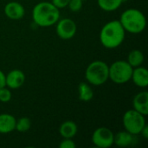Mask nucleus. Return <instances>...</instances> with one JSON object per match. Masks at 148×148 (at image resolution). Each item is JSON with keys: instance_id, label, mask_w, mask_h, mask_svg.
Returning a JSON list of instances; mask_svg holds the SVG:
<instances>
[{"instance_id": "1", "label": "nucleus", "mask_w": 148, "mask_h": 148, "mask_svg": "<svg viewBox=\"0 0 148 148\" xmlns=\"http://www.w3.org/2000/svg\"><path fill=\"white\" fill-rule=\"evenodd\" d=\"M126 31L119 20L108 22L101 28L100 41L103 47L108 49H116L121 46L125 39Z\"/></svg>"}, {"instance_id": "2", "label": "nucleus", "mask_w": 148, "mask_h": 148, "mask_svg": "<svg viewBox=\"0 0 148 148\" xmlns=\"http://www.w3.org/2000/svg\"><path fill=\"white\" fill-rule=\"evenodd\" d=\"M32 18L39 27H50L60 19V10L51 2H40L33 8Z\"/></svg>"}, {"instance_id": "3", "label": "nucleus", "mask_w": 148, "mask_h": 148, "mask_svg": "<svg viewBox=\"0 0 148 148\" xmlns=\"http://www.w3.org/2000/svg\"><path fill=\"white\" fill-rule=\"evenodd\" d=\"M126 32L140 34L144 31L147 26V18L144 13L134 8L124 10L119 19Z\"/></svg>"}, {"instance_id": "4", "label": "nucleus", "mask_w": 148, "mask_h": 148, "mask_svg": "<svg viewBox=\"0 0 148 148\" xmlns=\"http://www.w3.org/2000/svg\"><path fill=\"white\" fill-rule=\"evenodd\" d=\"M108 72V65L105 62L94 61L88 65L85 78L90 85L101 86L109 80Z\"/></svg>"}, {"instance_id": "5", "label": "nucleus", "mask_w": 148, "mask_h": 148, "mask_svg": "<svg viewBox=\"0 0 148 148\" xmlns=\"http://www.w3.org/2000/svg\"><path fill=\"white\" fill-rule=\"evenodd\" d=\"M134 68L127 62L119 60L108 66L109 80L116 84H124L131 81Z\"/></svg>"}, {"instance_id": "6", "label": "nucleus", "mask_w": 148, "mask_h": 148, "mask_svg": "<svg viewBox=\"0 0 148 148\" xmlns=\"http://www.w3.org/2000/svg\"><path fill=\"white\" fill-rule=\"evenodd\" d=\"M122 123L126 131L136 136L140 134V132L147 125L146 116L134 109H130L123 114Z\"/></svg>"}, {"instance_id": "7", "label": "nucleus", "mask_w": 148, "mask_h": 148, "mask_svg": "<svg viewBox=\"0 0 148 148\" xmlns=\"http://www.w3.org/2000/svg\"><path fill=\"white\" fill-rule=\"evenodd\" d=\"M114 134L106 127L96 128L92 134L93 144L99 148H109L114 145Z\"/></svg>"}, {"instance_id": "8", "label": "nucleus", "mask_w": 148, "mask_h": 148, "mask_svg": "<svg viewBox=\"0 0 148 148\" xmlns=\"http://www.w3.org/2000/svg\"><path fill=\"white\" fill-rule=\"evenodd\" d=\"M77 30L76 23L74 20L70 18L59 19L56 23V31L58 37L62 40L72 39Z\"/></svg>"}, {"instance_id": "9", "label": "nucleus", "mask_w": 148, "mask_h": 148, "mask_svg": "<svg viewBox=\"0 0 148 148\" xmlns=\"http://www.w3.org/2000/svg\"><path fill=\"white\" fill-rule=\"evenodd\" d=\"M25 82V75L20 69H12L5 75V85L10 89H17Z\"/></svg>"}, {"instance_id": "10", "label": "nucleus", "mask_w": 148, "mask_h": 148, "mask_svg": "<svg viewBox=\"0 0 148 148\" xmlns=\"http://www.w3.org/2000/svg\"><path fill=\"white\" fill-rule=\"evenodd\" d=\"M5 16L11 20H20L25 15V9L21 3L11 1L5 4L4 6Z\"/></svg>"}, {"instance_id": "11", "label": "nucleus", "mask_w": 148, "mask_h": 148, "mask_svg": "<svg viewBox=\"0 0 148 148\" xmlns=\"http://www.w3.org/2000/svg\"><path fill=\"white\" fill-rule=\"evenodd\" d=\"M133 109L140 113L144 116L148 114V92L141 91L133 99Z\"/></svg>"}, {"instance_id": "12", "label": "nucleus", "mask_w": 148, "mask_h": 148, "mask_svg": "<svg viewBox=\"0 0 148 148\" xmlns=\"http://www.w3.org/2000/svg\"><path fill=\"white\" fill-rule=\"evenodd\" d=\"M131 81L139 88H145L148 86V71L142 66L134 68L133 69Z\"/></svg>"}, {"instance_id": "13", "label": "nucleus", "mask_w": 148, "mask_h": 148, "mask_svg": "<svg viewBox=\"0 0 148 148\" xmlns=\"http://www.w3.org/2000/svg\"><path fill=\"white\" fill-rule=\"evenodd\" d=\"M16 119L10 114H0V134H6L15 130Z\"/></svg>"}, {"instance_id": "14", "label": "nucleus", "mask_w": 148, "mask_h": 148, "mask_svg": "<svg viewBox=\"0 0 148 148\" xmlns=\"http://www.w3.org/2000/svg\"><path fill=\"white\" fill-rule=\"evenodd\" d=\"M78 131L77 125L73 121H65L59 127V133L63 139H73Z\"/></svg>"}, {"instance_id": "15", "label": "nucleus", "mask_w": 148, "mask_h": 148, "mask_svg": "<svg viewBox=\"0 0 148 148\" xmlns=\"http://www.w3.org/2000/svg\"><path fill=\"white\" fill-rule=\"evenodd\" d=\"M134 135L124 130L122 132H119L114 134V144L119 147H127L134 143Z\"/></svg>"}, {"instance_id": "16", "label": "nucleus", "mask_w": 148, "mask_h": 148, "mask_svg": "<svg viewBox=\"0 0 148 148\" xmlns=\"http://www.w3.org/2000/svg\"><path fill=\"white\" fill-rule=\"evenodd\" d=\"M78 93H79V99L82 101L88 102L94 97V91L89 83L87 82H81L78 86Z\"/></svg>"}, {"instance_id": "17", "label": "nucleus", "mask_w": 148, "mask_h": 148, "mask_svg": "<svg viewBox=\"0 0 148 148\" xmlns=\"http://www.w3.org/2000/svg\"><path fill=\"white\" fill-rule=\"evenodd\" d=\"M144 54L140 49H133L129 52L127 56V62L134 69L137 67H140L144 62Z\"/></svg>"}, {"instance_id": "18", "label": "nucleus", "mask_w": 148, "mask_h": 148, "mask_svg": "<svg viewBox=\"0 0 148 148\" xmlns=\"http://www.w3.org/2000/svg\"><path fill=\"white\" fill-rule=\"evenodd\" d=\"M124 0H97L99 7L107 12H112L118 10Z\"/></svg>"}, {"instance_id": "19", "label": "nucleus", "mask_w": 148, "mask_h": 148, "mask_svg": "<svg viewBox=\"0 0 148 148\" xmlns=\"http://www.w3.org/2000/svg\"><path fill=\"white\" fill-rule=\"evenodd\" d=\"M31 127V121L29 117H21L16 121L15 130L19 133H25Z\"/></svg>"}, {"instance_id": "20", "label": "nucleus", "mask_w": 148, "mask_h": 148, "mask_svg": "<svg viewBox=\"0 0 148 148\" xmlns=\"http://www.w3.org/2000/svg\"><path fill=\"white\" fill-rule=\"evenodd\" d=\"M12 95H11V91L9 88H7L6 86L0 88V101L3 103H6L9 102L11 100Z\"/></svg>"}, {"instance_id": "21", "label": "nucleus", "mask_w": 148, "mask_h": 148, "mask_svg": "<svg viewBox=\"0 0 148 148\" xmlns=\"http://www.w3.org/2000/svg\"><path fill=\"white\" fill-rule=\"evenodd\" d=\"M82 2L83 1H82V0H69L67 7L72 12H78L82 8Z\"/></svg>"}, {"instance_id": "22", "label": "nucleus", "mask_w": 148, "mask_h": 148, "mask_svg": "<svg viewBox=\"0 0 148 148\" xmlns=\"http://www.w3.org/2000/svg\"><path fill=\"white\" fill-rule=\"evenodd\" d=\"M60 148H75L76 144L73 140V139H63L59 144Z\"/></svg>"}, {"instance_id": "23", "label": "nucleus", "mask_w": 148, "mask_h": 148, "mask_svg": "<svg viewBox=\"0 0 148 148\" xmlns=\"http://www.w3.org/2000/svg\"><path fill=\"white\" fill-rule=\"evenodd\" d=\"M69 0H51V3L59 10L66 8L69 4Z\"/></svg>"}, {"instance_id": "24", "label": "nucleus", "mask_w": 148, "mask_h": 148, "mask_svg": "<svg viewBox=\"0 0 148 148\" xmlns=\"http://www.w3.org/2000/svg\"><path fill=\"white\" fill-rule=\"evenodd\" d=\"M5 86V74L2 70H0V88Z\"/></svg>"}, {"instance_id": "25", "label": "nucleus", "mask_w": 148, "mask_h": 148, "mask_svg": "<svg viewBox=\"0 0 148 148\" xmlns=\"http://www.w3.org/2000/svg\"><path fill=\"white\" fill-rule=\"evenodd\" d=\"M140 134L145 138V139H148V126L146 125L144 127V128L142 129V131L140 132Z\"/></svg>"}, {"instance_id": "26", "label": "nucleus", "mask_w": 148, "mask_h": 148, "mask_svg": "<svg viewBox=\"0 0 148 148\" xmlns=\"http://www.w3.org/2000/svg\"><path fill=\"white\" fill-rule=\"evenodd\" d=\"M82 1H84V0H82Z\"/></svg>"}]
</instances>
